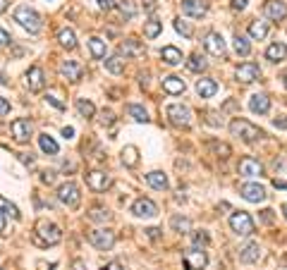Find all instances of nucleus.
Returning a JSON list of instances; mask_svg holds the SVG:
<instances>
[{"instance_id":"f257e3e1","label":"nucleus","mask_w":287,"mask_h":270,"mask_svg":"<svg viewBox=\"0 0 287 270\" xmlns=\"http://www.w3.org/2000/svg\"><path fill=\"white\" fill-rule=\"evenodd\" d=\"M15 22L20 24L22 29H27L29 34H39L43 29V20H41V15L34 8L29 5H20L17 10H15Z\"/></svg>"},{"instance_id":"f03ea898","label":"nucleus","mask_w":287,"mask_h":270,"mask_svg":"<svg viewBox=\"0 0 287 270\" xmlns=\"http://www.w3.org/2000/svg\"><path fill=\"white\" fill-rule=\"evenodd\" d=\"M230 134H232V137H239L242 141H249V144L263 137V131L258 129L256 124H251L249 120H239V117L230 122Z\"/></svg>"},{"instance_id":"7ed1b4c3","label":"nucleus","mask_w":287,"mask_h":270,"mask_svg":"<svg viewBox=\"0 0 287 270\" xmlns=\"http://www.w3.org/2000/svg\"><path fill=\"white\" fill-rule=\"evenodd\" d=\"M36 237H39V244H46V246H53V244H60L62 239V232L55 222L48 220H39L36 225Z\"/></svg>"},{"instance_id":"20e7f679","label":"nucleus","mask_w":287,"mask_h":270,"mask_svg":"<svg viewBox=\"0 0 287 270\" xmlns=\"http://www.w3.org/2000/svg\"><path fill=\"white\" fill-rule=\"evenodd\" d=\"M230 227H232V232H235L237 237H249V234H254V230H256L251 215L244 213V210H237V213L230 215Z\"/></svg>"},{"instance_id":"39448f33","label":"nucleus","mask_w":287,"mask_h":270,"mask_svg":"<svg viewBox=\"0 0 287 270\" xmlns=\"http://www.w3.org/2000/svg\"><path fill=\"white\" fill-rule=\"evenodd\" d=\"M165 115L177 127H189V122H192V110H189V105H184V103H170L168 108H165Z\"/></svg>"},{"instance_id":"423d86ee","label":"nucleus","mask_w":287,"mask_h":270,"mask_svg":"<svg viewBox=\"0 0 287 270\" xmlns=\"http://www.w3.org/2000/svg\"><path fill=\"white\" fill-rule=\"evenodd\" d=\"M58 199L67 206V208H77L81 201V194H79V187L74 182H65L58 187Z\"/></svg>"},{"instance_id":"0eeeda50","label":"nucleus","mask_w":287,"mask_h":270,"mask_svg":"<svg viewBox=\"0 0 287 270\" xmlns=\"http://www.w3.org/2000/svg\"><path fill=\"white\" fill-rule=\"evenodd\" d=\"M204 48H206L211 55H216V58H225V53H228L225 39L220 36L218 31H208L206 36H204Z\"/></svg>"},{"instance_id":"6e6552de","label":"nucleus","mask_w":287,"mask_h":270,"mask_svg":"<svg viewBox=\"0 0 287 270\" xmlns=\"http://www.w3.org/2000/svg\"><path fill=\"white\" fill-rule=\"evenodd\" d=\"M239 194H242V199L249 201V203H263V201L268 199L266 189H263L261 184H256V182H247V184H242V187H239Z\"/></svg>"},{"instance_id":"1a4fd4ad","label":"nucleus","mask_w":287,"mask_h":270,"mask_svg":"<svg viewBox=\"0 0 287 270\" xmlns=\"http://www.w3.org/2000/svg\"><path fill=\"white\" fill-rule=\"evenodd\" d=\"M206 265H208V256L204 249L192 246V249L184 253V268L187 270H204Z\"/></svg>"},{"instance_id":"9d476101","label":"nucleus","mask_w":287,"mask_h":270,"mask_svg":"<svg viewBox=\"0 0 287 270\" xmlns=\"http://www.w3.org/2000/svg\"><path fill=\"white\" fill-rule=\"evenodd\" d=\"M89 241L96 246L99 251H110L115 244V234L110 230H91L89 232Z\"/></svg>"},{"instance_id":"9b49d317","label":"nucleus","mask_w":287,"mask_h":270,"mask_svg":"<svg viewBox=\"0 0 287 270\" xmlns=\"http://www.w3.org/2000/svg\"><path fill=\"white\" fill-rule=\"evenodd\" d=\"M132 213L137 218H156L158 215V206L151 199H137L132 203Z\"/></svg>"},{"instance_id":"f8f14e48","label":"nucleus","mask_w":287,"mask_h":270,"mask_svg":"<svg viewBox=\"0 0 287 270\" xmlns=\"http://www.w3.org/2000/svg\"><path fill=\"white\" fill-rule=\"evenodd\" d=\"M12 139L17 141V144H27L31 137V122L29 120H24V117H20V120H15L12 122Z\"/></svg>"},{"instance_id":"ddd939ff","label":"nucleus","mask_w":287,"mask_h":270,"mask_svg":"<svg viewBox=\"0 0 287 270\" xmlns=\"http://www.w3.org/2000/svg\"><path fill=\"white\" fill-rule=\"evenodd\" d=\"M263 12H266L268 20L282 22V20H287V3H282V0H268Z\"/></svg>"},{"instance_id":"4468645a","label":"nucleus","mask_w":287,"mask_h":270,"mask_svg":"<svg viewBox=\"0 0 287 270\" xmlns=\"http://www.w3.org/2000/svg\"><path fill=\"white\" fill-rule=\"evenodd\" d=\"M237 79L242 84H251V81H256L261 77V67H258L256 62H244V65H239L237 67Z\"/></svg>"},{"instance_id":"2eb2a0df","label":"nucleus","mask_w":287,"mask_h":270,"mask_svg":"<svg viewBox=\"0 0 287 270\" xmlns=\"http://www.w3.org/2000/svg\"><path fill=\"white\" fill-rule=\"evenodd\" d=\"M86 184H89L93 191H106L113 184V180H110L108 172H101V170H93L86 175Z\"/></svg>"},{"instance_id":"dca6fc26","label":"nucleus","mask_w":287,"mask_h":270,"mask_svg":"<svg viewBox=\"0 0 287 270\" xmlns=\"http://www.w3.org/2000/svg\"><path fill=\"white\" fill-rule=\"evenodd\" d=\"M182 12L189 15V17H194V20H201L208 12V5L204 0H182Z\"/></svg>"},{"instance_id":"f3484780","label":"nucleus","mask_w":287,"mask_h":270,"mask_svg":"<svg viewBox=\"0 0 287 270\" xmlns=\"http://www.w3.org/2000/svg\"><path fill=\"white\" fill-rule=\"evenodd\" d=\"M239 175H244V177H261L263 175V165L256 158H242L239 160Z\"/></svg>"},{"instance_id":"a211bd4d","label":"nucleus","mask_w":287,"mask_h":270,"mask_svg":"<svg viewBox=\"0 0 287 270\" xmlns=\"http://www.w3.org/2000/svg\"><path fill=\"white\" fill-rule=\"evenodd\" d=\"M184 89H187V84H184V79L177 77V74H170V77L163 79V91L170 93V96H179V93H184Z\"/></svg>"},{"instance_id":"6ab92c4d","label":"nucleus","mask_w":287,"mask_h":270,"mask_svg":"<svg viewBox=\"0 0 287 270\" xmlns=\"http://www.w3.org/2000/svg\"><path fill=\"white\" fill-rule=\"evenodd\" d=\"M249 110L256 112V115H266L270 110V98H268V93H254L251 98H249Z\"/></svg>"},{"instance_id":"aec40b11","label":"nucleus","mask_w":287,"mask_h":270,"mask_svg":"<svg viewBox=\"0 0 287 270\" xmlns=\"http://www.w3.org/2000/svg\"><path fill=\"white\" fill-rule=\"evenodd\" d=\"M27 86H29V91H34V93L46 86V74H43L41 67H31V70L27 72Z\"/></svg>"},{"instance_id":"412c9836","label":"nucleus","mask_w":287,"mask_h":270,"mask_svg":"<svg viewBox=\"0 0 287 270\" xmlns=\"http://www.w3.org/2000/svg\"><path fill=\"white\" fill-rule=\"evenodd\" d=\"M197 93L201 98H213L216 93H218V84L216 79H211V77H204V79L197 81Z\"/></svg>"},{"instance_id":"4be33fe9","label":"nucleus","mask_w":287,"mask_h":270,"mask_svg":"<svg viewBox=\"0 0 287 270\" xmlns=\"http://www.w3.org/2000/svg\"><path fill=\"white\" fill-rule=\"evenodd\" d=\"M258 258H261V246H258L256 241H249L247 246L239 249V260L242 263H256Z\"/></svg>"},{"instance_id":"5701e85b","label":"nucleus","mask_w":287,"mask_h":270,"mask_svg":"<svg viewBox=\"0 0 287 270\" xmlns=\"http://www.w3.org/2000/svg\"><path fill=\"white\" fill-rule=\"evenodd\" d=\"M266 60H270V62L287 60V46H285V43H280V41L270 43V46L266 48Z\"/></svg>"},{"instance_id":"b1692460","label":"nucleus","mask_w":287,"mask_h":270,"mask_svg":"<svg viewBox=\"0 0 287 270\" xmlns=\"http://www.w3.org/2000/svg\"><path fill=\"white\" fill-rule=\"evenodd\" d=\"M60 74H62L65 79H69V81H77L81 77V65L79 62H74V60L60 62Z\"/></svg>"},{"instance_id":"393cba45","label":"nucleus","mask_w":287,"mask_h":270,"mask_svg":"<svg viewBox=\"0 0 287 270\" xmlns=\"http://www.w3.org/2000/svg\"><path fill=\"white\" fill-rule=\"evenodd\" d=\"M141 53H144V46H141L137 39L122 41V43H120V50H118L120 58H122V55H125V58H132V55H141Z\"/></svg>"},{"instance_id":"a878e982","label":"nucleus","mask_w":287,"mask_h":270,"mask_svg":"<svg viewBox=\"0 0 287 270\" xmlns=\"http://www.w3.org/2000/svg\"><path fill=\"white\" fill-rule=\"evenodd\" d=\"M146 182H149L153 189H158V191H168V187H170L168 175H165V172H160V170L149 172V175H146Z\"/></svg>"},{"instance_id":"bb28decb","label":"nucleus","mask_w":287,"mask_h":270,"mask_svg":"<svg viewBox=\"0 0 287 270\" xmlns=\"http://www.w3.org/2000/svg\"><path fill=\"white\" fill-rule=\"evenodd\" d=\"M160 58H163V62L170 65V67H175V65H179V62L184 60V58H182V50L175 48V46H165V48L160 50Z\"/></svg>"},{"instance_id":"cd10ccee","label":"nucleus","mask_w":287,"mask_h":270,"mask_svg":"<svg viewBox=\"0 0 287 270\" xmlns=\"http://www.w3.org/2000/svg\"><path fill=\"white\" fill-rule=\"evenodd\" d=\"M249 36L254 41H263L268 36V22L263 20H254L249 24Z\"/></svg>"},{"instance_id":"c85d7f7f","label":"nucleus","mask_w":287,"mask_h":270,"mask_svg":"<svg viewBox=\"0 0 287 270\" xmlns=\"http://www.w3.org/2000/svg\"><path fill=\"white\" fill-rule=\"evenodd\" d=\"M170 227H172L175 232L187 234V232H192V220L184 218V215H172V218H170Z\"/></svg>"},{"instance_id":"c756f323","label":"nucleus","mask_w":287,"mask_h":270,"mask_svg":"<svg viewBox=\"0 0 287 270\" xmlns=\"http://www.w3.org/2000/svg\"><path fill=\"white\" fill-rule=\"evenodd\" d=\"M122 163L127 168H137L139 165V149L137 146H125L122 149Z\"/></svg>"},{"instance_id":"7c9ffc66","label":"nucleus","mask_w":287,"mask_h":270,"mask_svg":"<svg viewBox=\"0 0 287 270\" xmlns=\"http://www.w3.org/2000/svg\"><path fill=\"white\" fill-rule=\"evenodd\" d=\"M89 50H91V55H93L96 60L106 58V41L99 39V36H91L89 39Z\"/></svg>"},{"instance_id":"2f4dec72","label":"nucleus","mask_w":287,"mask_h":270,"mask_svg":"<svg viewBox=\"0 0 287 270\" xmlns=\"http://www.w3.org/2000/svg\"><path fill=\"white\" fill-rule=\"evenodd\" d=\"M39 146H41V151L43 153H48V156H55L58 153V141L53 139V137H48V134H41L39 137Z\"/></svg>"},{"instance_id":"473e14b6","label":"nucleus","mask_w":287,"mask_h":270,"mask_svg":"<svg viewBox=\"0 0 287 270\" xmlns=\"http://www.w3.org/2000/svg\"><path fill=\"white\" fill-rule=\"evenodd\" d=\"M160 31H163V22L156 20V17H151V20L144 24V36H146V39H156Z\"/></svg>"},{"instance_id":"72a5a7b5","label":"nucleus","mask_w":287,"mask_h":270,"mask_svg":"<svg viewBox=\"0 0 287 270\" xmlns=\"http://www.w3.org/2000/svg\"><path fill=\"white\" fill-rule=\"evenodd\" d=\"M58 41H60V46L67 48V50H72L74 46H77V36H74V31L72 29H60Z\"/></svg>"},{"instance_id":"f704fd0d","label":"nucleus","mask_w":287,"mask_h":270,"mask_svg":"<svg viewBox=\"0 0 287 270\" xmlns=\"http://www.w3.org/2000/svg\"><path fill=\"white\" fill-rule=\"evenodd\" d=\"M232 46H235V53H237V55H242V58H247L249 53H251V46H249V41L244 39L242 34H237V36H235Z\"/></svg>"},{"instance_id":"c9c22d12","label":"nucleus","mask_w":287,"mask_h":270,"mask_svg":"<svg viewBox=\"0 0 287 270\" xmlns=\"http://www.w3.org/2000/svg\"><path fill=\"white\" fill-rule=\"evenodd\" d=\"M127 112L134 117L137 122H149V112H146V108L144 105H137V103H129L127 105Z\"/></svg>"},{"instance_id":"e433bc0d","label":"nucleus","mask_w":287,"mask_h":270,"mask_svg":"<svg viewBox=\"0 0 287 270\" xmlns=\"http://www.w3.org/2000/svg\"><path fill=\"white\" fill-rule=\"evenodd\" d=\"M77 110H79L81 117H93L96 115V105L86 98H77Z\"/></svg>"},{"instance_id":"4c0bfd02","label":"nucleus","mask_w":287,"mask_h":270,"mask_svg":"<svg viewBox=\"0 0 287 270\" xmlns=\"http://www.w3.org/2000/svg\"><path fill=\"white\" fill-rule=\"evenodd\" d=\"M106 70L113 72V74H122V72H125V60H122L120 55H113V58L106 60Z\"/></svg>"},{"instance_id":"58836bf2","label":"nucleus","mask_w":287,"mask_h":270,"mask_svg":"<svg viewBox=\"0 0 287 270\" xmlns=\"http://www.w3.org/2000/svg\"><path fill=\"white\" fill-rule=\"evenodd\" d=\"M0 210H3V215H10L15 220H20V208L15 203H10L8 199H3V196H0Z\"/></svg>"},{"instance_id":"ea45409f","label":"nucleus","mask_w":287,"mask_h":270,"mask_svg":"<svg viewBox=\"0 0 287 270\" xmlns=\"http://www.w3.org/2000/svg\"><path fill=\"white\" fill-rule=\"evenodd\" d=\"M206 65H208L206 58H204V55H199V53H197V55H192L189 62H187V67L192 72H204V70H206Z\"/></svg>"},{"instance_id":"a19ab883","label":"nucleus","mask_w":287,"mask_h":270,"mask_svg":"<svg viewBox=\"0 0 287 270\" xmlns=\"http://www.w3.org/2000/svg\"><path fill=\"white\" fill-rule=\"evenodd\" d=\"M118 8H120V12H122V17H125V20H132V17L137 15L134 5H132V0H120Z\"/></svg>"},{"instance_id":"79ce46f5","label":"nucleus","mask_w":287,"mask_h":270,"mask_svg":"<svg viewBox=\"0 0 287 270\" xmlns=\"http://www.w3.org/2000/svg\"><path fill=\"white\" fill-rule=\"evenodd\" d=\"M89 220H93V222H108L110 220V213L106 208H93L89 213Z\"/></svg>"},{"instance_id":"37998d69","label":"nucleus","mask_w":287,"mask_h":270,"mask_svg":"<svg viewBox=\"0 0 287 270\" xmlns=\"http://www.w3.org/2000/svg\"><path fill=\"white\" fill-rule=\"evenodd\" d=\"M175 29H177V34H182L184 39H192V36H194V29L189 27L187 22H182V20H175Z\"/></svg>"},{"instance_id":"c03bdc74","label":"nucleus","mask_w":287,"mask_h":270,"mask_svg":"<svg viewBox=\"0 0 287 270\" xmlns=\"http://www.w3.org/2000/svg\"><path fill=\"white\" fill-rule=\"evenodd\" d=\"M46 100H48V103L53 105V108H58V110H65V103H62V100H58V96H53V93H48V96H46Z\"/></svg>"},{"instance_id":"a18cd8bd","label":"nucleus","mask_w":287,"mask_h":270,"mask_svg":"<svg viewBox=\"0 0 287 270\" xmlns=\"http://www.w3.org/2000/svg\"><path fill=\"white\" fill-rule=\"evenodd\" d=\"M41 182H43V184H53V182H55V172L53 170L41 172Z\"/></svg>"},{"instance_id":"49530a36","label":"nucleus","mask_w":287,"mask_h":270,"mask_svg":"<svg viewBox=\"0 0 287 270\" xmlns=\"http://www.w3.org/2000/svg\"><path fill=\"white\" fill-rule=\"evenodd\" d=\"M273 127H275V129H287V115L275 117V120H273Z\"/></svg>"},{"instance_id":"de8ad7c7","label":"nucleus","mask_w":287,"mask_h":270,"mask_svg":"<svg viewBox=\"0 0 287 270\" xmlns=\"http://www.w3.org/2000/svg\"><path fill=\"white\" fill-rule=\"evenodd\" d=\"M8 112H10V100L0 96V115H8Z\"/></svg>"},{"instance_id":"09e8293b","label":"nucleus","mask_w":287,"mask_h":270,"mask_svg":"<svg viewBox=\"0 0 287 270\" xmlns=\"http://www.w3.org/2000/svg\"><path fill=\"white\" fill-rule=\"evenodd\" d=\"M10 41H12V36L5 29H3V27H0V46H8Z\"/></svg>"},{"instance_id":"8fccbe9b","label":"nucleus","mask_w":287,"mask_h":270,"mask_svg":"<svg viewBox=\"0 0 287 270\" xmlns=\"http://www.w3.org/2000/svg\"><path fill=\"white\" fill-rule=\"evenodd\" d=\"M141 3H144V10H146V12H153L156 8H158V3H156V0H141Z\"/></svg>"},{"instance_id":"3c124183","label":"nucleus","mask_w":287,"mask_h":270,"mask_svg":"<svg viewBox=\"0 0 287 270\" xmlns=\"http://www.w3.org/2000/svg\"><path fill=\"white\" fill-rule=\"evenodd\" d=\"M232 8L235 10H244L247 8V0H232Z\"/></svg>"},{"instance_id":"603ef678","label":"nucleus","mask_w":287,"mask_h":270,"mask_svg":"<svg viewBox=\"0 0 287 270\" xmlns=\"http://www.w3.org/2000/svg\"><path fill=\"white\" fill-rule=\"evenodd\" d=\"M62 137H65V139H74V127H65V129H62Z\"/></svg>"},{"instance_id":"864d4df0","label":"nucleus","mask_w":287,"mask_h":270,"mask_svg":"<svg viewBox=\"0 0 287 270\" xmlns=\"http://www.w3.org/2000/svg\"><path fill=\"white\" fill-rule=\"evenodd\" d=\"M146 232H149V237H151V239H158V237H160V230H158V227H149Z\"/></svg>"},{"instance_id":"5fc2aeb1","label":"nucleus","mask_w":287,"mask_h":270,"mask_svg":"<svg viewBox=\"0 0 287 270\" xmlns=\"http://www.w3.org/2000/svg\"><path fill=\"white\" fill-rule=\"evenodd\" d=\"M103 270H122V265H120L118 260H113V263H108V265H103Z\"/></svg>"},{"instance_id":"6e6d98bb","label":"nucleus","mask_w":287,"mask_h":270,"mask_svg":"<svg viewBox=\"0 0 287 270\" xmlns=\"http://www.w3.org/2000/svg\"><path fill=\"white\" fill-rule=\"evenodd\" d=\"M99 5L103 8V10H110V8H113L115 3H113V0H99Z\"/></svg>"},{"instance_id":"4d7b16f0","label":"nucleus","mask_w":287,"mask_h":270,"mask_svg":"<svg viewBox=\"0 0 287 270\" xmlns=\"http://www.w3.org/2000/svg\"><path fill=\"white\" fill-rule=\"evenodd\" d=\"M273 220V210H263V222H270Z\"/></svg>"},{"instance_id":"13d9d810","label":"nucleus","mask_w":287,"mask_h":270,"mask_svg":"<svg viewBox=\"0 0 287 270\" xmlns=\"http://www.w3.org/2000/svg\"><path fill=\"white\" fill-rule=\"evenodd\" d=\"M273 184H275L277 189H287V182H280V180H275V182H273Z\"/></svg>"},{"instance_id":"bf43d9fd","label":"nucleus","mask_w":287,"mask_h":270,"mask_svg":"<svg viewBox=\"0 0 287 270\" xmlns=\"http://www.w3.org/2000/svg\"><path fill=\"white\" fill-rule=\"evenodd\" d=\"M5 10H8V0H0V15H3Z\"/></svg>"},{"instance_id":"052dcab7","label":"nucleus","mask_w":287,"mask_h":270,"mask_svg":"<svg viewBox=\"0 0 287 270\" xmlns=\"http://www.w3.org/2000/svg\"><path fill=\"white\" fill-rule=\"evenodd\" d=\"M5 232V218H3V213H0V234Z\"/></svg>"},{"instance_id":"680f3d73","label":"nucleus","mask_w":287,"mask_h":270,"mask_svg":"<svg viewBox=\"0 0 287 270\" xmlns=\"http://www.w3.org/2000/svg\"><path fill=\"white\" fill-rule=\"evenodd\" d=\"M0 84H8V79H5V77H3V74H0Z\"/></svg>"},{"instance_id":"e2e57ef3","label":"nucleus","mask_w":287,"mask_h":270,"mask_svg":"<svg viewBox=\"0 0 287 270\" xmlns=\"http://www.w3.org/2000/svg\"><path fill=\"white\" fill-rule=\"evenodd\" d=\"M282 79H285V89H287V72H285V74H282Z\"/></svg>"},{"instance_id":"0e129e2a","label":"nucleus","mask_w":287,"mask_h":270,"mask_svg":"<svg viewBox=\"0 0 287 270\" xmlns=\"http://www.w3.org/2000/svg\"><path fill=\"white\" fill-rule=\"evenodd\" d=\"M282 213H285V218H287V203H285V206H282Z\"/></svg>"},{"instance_id":"69168bd1","label":"nucleus","mask_w":287,"mask_h":270,"mask_svg":"<svg viewBox=\"0 0 287 270\" xmlns=\"http://www.w3.org/2000/svg\"><path fill=\"white\" fill-rule=\"evenodd\" d=\"M0 270H5V268H0Z\"/></svg>"}]
</instances>
